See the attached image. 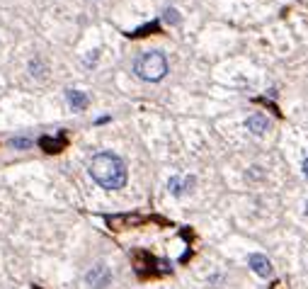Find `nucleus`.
Instances as JSON below:
<instances>
[{"label": "nucleus", "mask_w": 308, "mask_h": 289, "mask_svg": "<svg viewBox=\"0 0 308 289\" xmlns=\"http://www.w3.org/2000/svg\"><path fill=\"white\" fill-rule=\"evenodd\" d=\"M90 175L104 190H122L126 185V166L112 151H102V153L93 156V160H90Z\"/></svg>", "instance_id": "nucleus-1"}, {"label": "nucleus", "mask_w": 308, "mask_h": 289, "mask_svg": "<svg viewBox=\"0 0 308 289\" xmlns=\"http://www.w3.org/2000/svg\"><path fill=\"white\" fill-rule=\"evenodd\" d=\"M134 73L139 75L141 80H148V83H158L165 78L168 73V58L160 51H146L134 61Z\"/></svg>", "instance_id": "nucleus-2"}, {"label": "nucleus", "mask_w": 308, "mask_h": 289, "mask_svg": "<svg viewBox=\"0 0 308 289\" xmlns=\"http://www.w3.org/2000/svg\"><path fill=\"white\" fill-rule=\"evenodd\" d=\"M85 280H87V284H90V287L104 289L109 282H112V272L107 270L104 265H95L93 270L87 272V277H85Z\"/></svg>", "instance_id": "nucleus-3"}, {"label": "nucleus", "mask_w": 308, "mask_h": 289, "mask_svg": "<svg viewBox=\"0 0 308 289\" xmlns=\"http://www.w3.org/2000/svg\"><path fill=\"white\" fill-rule=\"evenodd\" d=\"M248 262H250V270L257 275V277H270L272 275V262L267 255H262V253H252L250 258H248Z\"/></svg>", "instance_id": "nucleus-4"}, {"label": "nucleus", "mask_w": 308, "mask_h": 289, "mask_svg": "<svg viewBox=\"0 0 308 289\" xmlns=\"http://www.w3.org/2000/svg\"><path fill=\"white\" fill-rule=\"evenodd\" d=\"M194 187V177H182V175H172L168 180V190L172 192L175 197H182L187 190Z\"/></svg>", "instance_id": "nucleus-5"}, {"label": "nucleus", "mask_w": 308, "mask_h": 289, "mask_svg": "<svg viewBox=\"0 0 308 289\" xmlns=\"http://www.w3.org/2000/svg\"><path fill=\"white\" fill-rule=\"evenodd\" d=\"M245 124H248V129H250L252 134H265V131L270 129V119H267V117H265V114H262V112H255V114H250Z\"/></svg>", "instance_id": "nucleus-6"}, {"label": "nucleus", "mask_w": 308, "mask_h": 289, "mask_svg": "<svg viewBox=\"0 0 308 289\" xmlns=\"http://www.w3.org/2000/svg\"><path fill=\"white\" fill-rule=\"evenodd\" d=\"M68 105L73 110H85L87 107V95L80 93V90H68Z\"/></svg>", "instance_id": "nucleus-7"}, {"label": "nucleus", "mask_w": 308, "mask_h": 289, "mask_svg": "<svg viewBox=\"0 0 308 289\" xmlns=\"http://www.w3.org/2000/svg\"><path fill=\"white\" fill-rule=\"evenodd\" d=\"M163 19H165V22H168V25H178V22H180V15H178V10L168 8V10H165V15H163Z\"/></svg>", "instance_id": "nucleus-8"}, {"label": "nucleus", "mask_w": 308, "mask_h": 289, "mask_svg": "<svg viewBox=\"0 0 308 289\" xmlns=\"http://www.w3.org/2000/svg\"><path fill=\"white\" fill-rule=\"evenodd\" d=\"M12 146H17V149H27L29 141L27 139H15V141H12Z\"/></svg>", "instance_id": "nucleus-9"}, {"label": "nucleus", "mask_w": 308, "mask_h": 289, "mask_svg": "<svg viewBox=\"0 0 308 289\" xmlns=\"http://www.w3.org/2000/svg\"><path fill=\"white\" fill-rule=\"evenodd\" d=\"M301 170H303V175H306V177H308V158H306V160H303V166H301Z\"/></svg>", "instance_id": "nucleus-10"}, {"label": "nucleus", "mask_w": 308, "mask_h": 289, "mask_svg": "<svg viewBox=\"0 0 308 289\" xmlns=\"http://www.w3.org/2000/svg\"><path fill=\"white\" fill-rule=\"evenodd\" d=\"M306 212H308V202H306Z\"/></svg>", "instance_id": "nucleus-11"}]
</instances>
